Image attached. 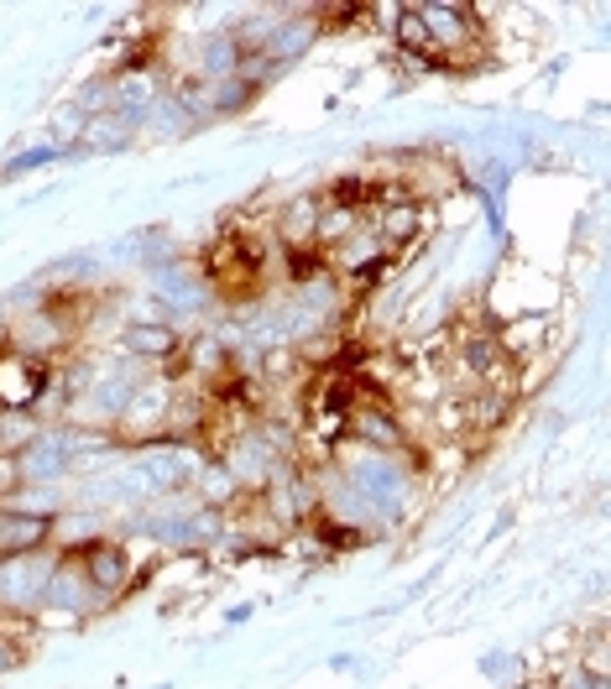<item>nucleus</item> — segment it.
Returning <instances> with one entry per match:
<instances>
[{
  "instance_id": "obj_1",
  "label": "nucleus",
  "mask_w": 611,
  "mask_h": 689,
  "mask_svg": "<svg viewBox=\"0 0 611 689\" xmlns=\"http://www.w3.org/2000/svg\"><path fill=\"white\" fill-rule=\"evenodd\" d=\"M42 392V366L26 355H0V402L6 408H26Z\"/></svg>"
}]
</instances>
